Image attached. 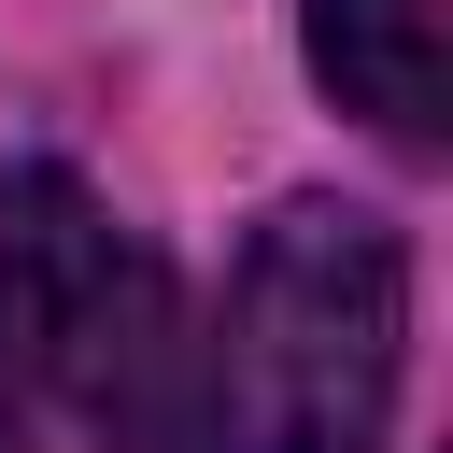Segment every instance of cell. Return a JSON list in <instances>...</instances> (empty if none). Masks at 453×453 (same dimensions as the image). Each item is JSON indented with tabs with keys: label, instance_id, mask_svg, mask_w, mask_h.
<instances>
[{
	"label": "cell",
	"instance_id": "1",
	"mask_svg": "<svg viewBox=\"0 0 453 453\" xmlns=\"http://www.w3.org/2000/svg\"><path fill=\"white\" fill-rule=\"evenodd\" d=\"M0 453H212L170 255L57 156L0 170Z\"/></svg>",
	"mask_w": 453,
	"mask_h": 453
},
{
	"label": "cell",
	"instance_id": "2",
	"mask_svg": "<svg viewBox=\"0 0 453 453\" xmlns=\"http://www.w3.org/2000/svg\"><path fill=\"white\" fill-rule=\"evenodd\" d=\"M411 354V255L354 198H283L226 269V354L198 368L212 453H382Z\"/></svg>",
	"mask_w": 453,
	"mask_h": 453
},
{
	"label": "cell",
	"instance_id": "3",
	"mask_svg": "<svg viewBox=\"0 0 453 453\" xmlns=\"http://www.w3.org/2000/svg\"><path fill=\"white\" fill-rule=\"evenodd\" d=\"M311 85L396 156L453 142V0H311Z\"/></svg>",
	"mask_w": 453,
	"mask_h": 453
}]
</instances>
